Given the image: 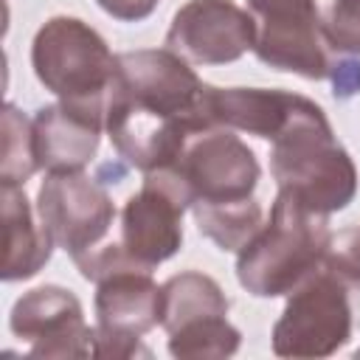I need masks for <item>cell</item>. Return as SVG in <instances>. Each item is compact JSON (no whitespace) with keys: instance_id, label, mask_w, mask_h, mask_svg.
<instances>
[{"instance_id":"8992f818","label":"cell","mask_w":360,"mask_h":360,"mask_svg":"<svg viewBox=\"0 0 360 360\" xmlns=\"http://www.w3.org/2000/svg\"><path fill=\"white\" fill-rule=\"evenodd\" d=\"M186 186L194 208H225L253 200L259 160L253 149L228 127H208L186 141L169 166Z\"/></svg>"},{"instance_id":"7402d4cb","label":"cell","mask_w":360,"mask_h":360,"mask_svg":"<svg viewBox=\"0 0 360 360\" xmlns=\"http://www.w3.org/2000/svg\"><path fill=\"white\" fill-rule=\"evenodd\" d=\"M357 354H360V352H357Z\"/></svg>"},{"instance_id":"ac0fdd59","label":"cell","mask_w":360,"mask_h":360,"mask_svg":"<svg viewBox=\"0 0 360 360\" xmlns=\"http://www.w3.org/2000/svg\"><path fill=\"white\" fill-rule=\"evenodd\" d=\"M323 264L326 273H332L343 287L360 290V225L329 233Z\"/></svg>"},{"instance_id":"e0dca14e","label":"cell","mask_w":360,"mask_h":360,"mask_svg":"<svg viewBox=\"0 0 360 360\" xmlns=\"http://www.w3.org/2000/svg\"><path fill=\"white\" fill-rule=\"evenodd\" d=\"M34 155V118L20 112L11 101L3 107V152H0V186H25L37 172Z\"/></svg>"},{"instance_id":"7c38bea8","label":"cell","mask_w":360,"mask_h":360,"mask_svg":"<svg viewBox=\"0 0 360 360\" xmlns=\"http://www.w3.org/2000/svg\"><path fill=\"white\" fill-rule=\"evenodd\" d=\"M256 20L233 0H188L174 11L166 48L191 65H228L253 51Z\"/></svg>"},{"instance_id":"ba28073f","label":"cell","mask_w":360,"mask_h":360,"mask_svg":"<svg viewBox=\"0 0 360 360\" xmlns=\"http://www.w3.org/2000/svg\"><path fill=\"white\" fill-rule=\"evenodd\" d=\"M352 338V307L346 287L332 273H312L301 281L273 326L278 357H329Z\"/></svg>"},{"instance_id":"3957f363","label":"cell","mask_w":360,"mask_h":360,"mask_svg":"<svg viewBox=\"0 0 360 360\" xmlns=\"http://www.w3.org/2000/svg\"><path fill=\"white\" fill-rule=\"evenodd\" d=\"M270 172L281 194L326 217L346 208L357 191L354 160L335 138L323 110L273 141Z\"/></svg>"},{"instance_id":"9a60e30c","label":"cell","mask_w":360,"mask_h":360,"mask_svg":"<svg viewBox=\"0 0 360 360\" xmlns=\"http://www.w3.org/2000/svg\"><path fill=\"white\" fill-rule=\"evenodd\" d=\"M3 202V281H22L37 276L53 250V239L34 208L22 186H0Z\"/></svg>"},{"instance_id":"5b68a950","label":"cell","mask_w":360,"mask_h":360,"mask_svg":"<svg viewBox=\"0 0 360 360\" xmlns=\"http://www.w3.org/2000/svg\"><path fill=\"white\" fill-rule=\"evenodd\" d=\"M160 326L169 335V352L180 360H208L236 354L242 335L228 323V298L219 284L186 270L160 287Z\"/></svg>"},{"instance_id":"ffe728a7","label":"cell","mask_w":360,"mask_h":360,"mask_svg":"<svg viewBox=\"0 0 360 360\" xmlns=\"http://www.w3.org/2000/svg\"><path fill=\"white\" fill-rule=\"evenodd\" d=\"M256 25H284L321 20L315 0H248Z\"/></svg>"},{"instance_id":"52a82bcc","label":"cell","mask_w":360,"mask_h":360,"mask_svg":"<svg viewBox=\"0 0 360 360\" xmlns=\"http://www.w3.org/2000/svg\"><path fill=\"white\" fill-rule=\"evenodd\" d=\"M186 208H191V197L169 166L146 172L141 188L121 208V233L115 242L129 264L152 273L160 262L172 259L183 245Z\"/></svg>"},{"instance_id":"2e32d148","label":"cell","mask_w":360,"mask_h":360,"mask_svg":"<svg viewBox=\"0 0 360 360\" xmlns=\"http://www.w3.org/2000/svg\"><path fill=\"white\" fill-rule=\"evenodd\" d=\"M191 214L202 236H208L219 250H236V253L264 222V211L256 200L225 208H194Z\"/></svg>"},{"instance_id":"30bf717a","label":"cell","mask_w":360,"mask_h":360,"mask_svg":"<svg viewBox=\"0 0 360 360\" xmlns=\"http://www.w3.org/2000/svg\"><path fill=\"white\" fill-rule=\"evenodd\" d=\"M160 323V287L146 270H118L96 290V357H149L143 335Z\"/></svg>"},{"instance_id":"277c9868","label":"cell","mask_w":360,"mask_h":360,"mask_svg":"<svg viewBox=\"0 0 360 360\" xmlns=\"http://www.w3.org/2000/svg\"><path fill=\"white\" fill-rule=\"evenodd\" d=\"M115 53L104 37L79 17H51L31 42L37 79L62 104L104 121L107 96L115 76Z\"/></svg>"},{"instance_id":"5bb4252c","label":"cell","mask_w":360,"mask_h":360,"mask_svg":"<svg viewBox=\"0 0 360 360\" xmlns=\"http://www.w3.org/2000/svg\"><path fill=\"white\" fill-rule=\"evenodd\" d=\"M104 121L62 101L34 112V155L48 174L82 172L98 152Z\"/></svg>"},{"instance_id":"d6986e66","label":"cell","mask_w":360,"mask_h":360,"mask_svg":"<svg viewBox=\"0 0 360 360\" xmlns=\"http://www.w3.org/2000/svg\"><path fill=\"white\" fill-rule=\"evenodd\" d=\"M323 34L338 53L360 56V0H332Z\"/></svg>"},{"instance_id":"7a4b0ae2","label":"cell","mask_w":360,"mask_h":360,"mask_svg":"<svg viewBox=\"0 0 360 360\" xmlns=\"http://www.w3.org/2000/svg\"><path fill=\"white\" fill-rule=\"evenodd\" d=\"M326 242V214L309 211L278 191L270 219L262 222L236 256V278L256 298L287 295L318 270Z\"/></svg>"},{"instance_id":"4fadbf2b","label":"cell","mask_w":360,"mask_h":360,"mask_svg":"<svg viewBox=\"0 0 360 360\" xmlns=\"http://www.w3.org/2000/svg\"><path fill=\"white\" fill-rule=\"evenodd\" d=\"M321 112L315 101L290 90L264 87H211V118L217 127L276 141L292 124Z\"/></svg>"},{"instance_id":"44dd1931","label":"cell","mask_w":360,"mask_h":360,"mask_svg":"<svg viewBox=\"0 0 360 360\" xmlns=\"http://www.w3.org/2000/svg\"><path fill=\"white\" fill-rule=\"evenodd\" d=\"M96 3L121 22H138V20H146L160 0H96Z\"/></svg>"},{"instance_id":"6da1fadb","label":"cell","mask_w":360,"mask_h":360,"mask_svg":"<svg viewBox=\"0 0 360 360\" xmlns=\"http://www.w3.org/2000/svg\"><path fill=\"white\" fill-rule=\"evenodd\" d=\"M208 127H217L211 84L191 70V62L169 48L118 53L104 129L129 166L143 174L166 169L186 141Z\"/></svg>"},{"instance_id":"9c48e42d","label":"cell","mask_w":360,"mask_h":360,"mask_svg":"<svg viewBox=\"0 0 360 360\" xmlns=\"http://www.w3.org/2000/svg\"><path fill=\"white\" fill-rule=\"evenodd\" d=\"M37 214L53 245L70 253L73 262L107 245L115 222L110 191L84 172L48 174L37 194Z\"/></svg>"},{"instance_id":"8fae6325","label":"cell","mask_w":360,"mask_h":360,"mask_svg":"<svg viewBox=\"0 0 360 360\" xmlns=\"http://www.w3.org/2000/svg\"><path fill=\"white\" fill-rule=\"evenodd\" d=\"M8 329L31 357H90L96 329L87 326L79 298L56 284L22 292L8 315Z\"/></svg>"}]
</instances>
